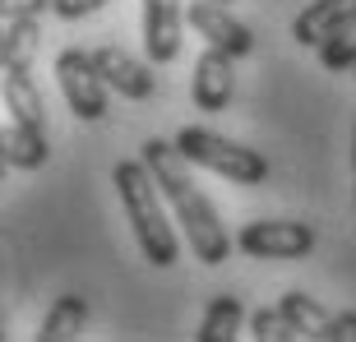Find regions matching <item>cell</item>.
Returning <instances> with one entry per match:
<instances>
[{"instance_id": "cell-1", "label": "cell", "mask_w": 356, "mask_h": 342, "mask_svg": "<svg viewBox=\"0 0 356 342\" xmlns=\"http://www.w3.org/2000/svg\"><path fill=\"white\" fill-rule=\"evenodd\" d=\"M144 162H148V171L158 176L167 204H172L176 222H181L185 241H190V254H195L199 263H209V268H213V263H222L227 250H232V236H227L218 209L209 204V195L195 185V176H190V158L176 148V139H148V144H144Z\"/></svg>"}, {"instance_id": "cell-2", "label": "cell", "mask_w": 356, "mask_h": 342, "mask_svg": "<svg viewBox=\"0 0 356 342\" xmlns=\"http://www.w3.org/2000/svg\"><path fill=\"white\" fill-rule=\"evenodd\" d=\"M116 195H120V209L130 218V231L139 241V250L153 268H172L181 259V241H176L172 222H167V209H162V185L158 176L148 171V162H116Z\"/></svg>"}, {"instance_id": "cell-3", "label": "cell", "mask_w": 356, "mask_h": 342, "mask_svg": "<svg viewBox=\"0 0 356 342\" xmlns=\"http://www.w3.org/2000/svg\"><path fill=\"white\" fill-rule=\"evenodd\" d=\"M176 148H181L195 167L218 171V176H227L232 185H264L268 181L264 153H254V148L236 144V139H222V134L204 130V125H185V130L176 134Z\"/></svg>"}, {"instance_id": "cell-4", "label": "cell", "mask_w": 356, "mask_h": 342, "mask_svg": "<svg viewBox=\"0 0 356 342\" xmlns=\"http://www.w3.org/2000/svg\"><path fill=\"white\" fill-rule=\"evenodd\" d=\"M56 83H60L70 111H74L79 120H88V125L106 120V111H111V83L102 79V70H97L92 51L70 47V51L56 56Z\"/></svg>"}, {"instance_id": "cell-5", "label": "cell", "mask_w": 356, "mask_h": 342, "mask_svg": "<svg viewBox=\"0 0 356 342\" xmlns=\"http://www.w3.org/2000/svg\"><path fill=\"white\" fill-rule=\"evenodd\" d=\"M236 245L250 259H305V254L315 250V231L305 222H282V218H273V222H245Z\"/></svg>"}, {"instance_id": "cell-6", "label": "cell", "mask_w": 356, "mask_h": 342, "mask_svg": "<svg viewBox=\"0 0 356 342\" xmlns=\"http://www.w3.org/2000/svg\"><path fill=\"white\" fill-rule=\"evenodd\" d=\"M185 24L195 28L209 47H222V51H232V56L254 51V33L241 24V19L227 14L222 0H190V5H185Z\"/></svg>"}, {"instance_id": "cell-7", "label": "cell", "mask_w": 356, "mask_h": 342, "mask_svg": "<svg viewBox=\"0 0 356 342\" xmlns=\"http://www.w3.org/2000/svg\"><path fill=\"white\" fill-rule=\"evenodd\" d=\"M185 0H144V51L153 65H172L181 56Z\"/></svg>"}, {"instance_id": "cell-8", "label": "cell", "mask_w": 356, "mask_h": 342, "mask_svg": "<svg viewBox=\"0 0 356 342\" xmlns=\"http://www.w3.org/2000/svg\"><path fill=\"white\" fill-rule=\"evenodd\" d=\"M92 60H97V70H102V79L111 83V92L125 97V102H144V97H153V88H158L153 65H144L139 56L120 51V47H97Z\"/></svg>"}, {"instance_id": "cell-9", "label": "cell", "mask_w": 356, "mask_h": 342, "mask_svg": "<svg viewBox=\"0 0 356 342\" xmlns=\"http://www.w3.org/2000/svg\"><path fill=\"white\" fill-rule=\"evenodd\" d=\"M232 60L236 56L222 51V47H204V56L195 60V83H190V97H195L199 111H222L232 102V88H236V74H232Z\"/></svg>"}, {"instance_id": "cell-10", "label": "cell", "mask_w": 356, "mask_h": 342, "mask_svg": "<svg viewBox=\"0 0 356 342\" xmlns=\"http://www.w3.org/2000/svg\"><path fill=\"white\" fill-rule=\"evenodd\" d=\"M356 14V0H310L301 14H296V24H291V38L301 42V47H324L333 38V28L347 24Z\"/></svg>"}, {"instance_id": "cell-11", "label": "cell", "mask_w": 356, "mask_h": 342, "mask_svg": "<svg viewBox=\"0 0 356 342\" xmlns=\"http://www.w3.org/2000/svg\"><path fill=\"white\" fill-rule=\"evenodd\" d=\"M5 111H10V120L47 134V102L33 83V70H5Z\"/></svg>"}, {"instance_id": "cell-12", "label": "cell", "mask_w": 356, "mask_h": 342, "mask_svg": "<svg viewBox=\"0 0 356 342\" xmlns=\"http://www.w3.org/2000/svg\"><path fill=\"white\" fill-rule=\"evenodd\" d=\"M0 148H5V162H10V167H19V171H38V167H47V158H51L47 134H42V130H28V125H19V120H10V125H5Z\"/></svg>"}, {"instance_id": "cell-13", "label": "cell", "mask_w": 356, "mask_h": 342, "mask_svg": "<svg viewBox=\"0 0 356 342\" xmlns=\"http://www.w3.org/2000/svg\"><path fill=\"white\" fill-rule=\"evenodd\" d=\"M42 42V24L38 19H5V42H0V60L5 70H33Z\"/></svg>"}, {"instance_id": "cell-14", "label": "cell", "mask_w": 356, "mask_h": 342, "mask_svg": "<svg viewBox=\"0 0 356 342\" xmlns=\"http://www.w3.org/2000/svg\"><path fill=\"white\" fill-rule=\"evenodd\" d=\"M277 305H282V310H287V319L301 329V338H338V315L319 310L305 291H287Z\"/></svg>"}, {"instance_id": "cell-15", "label": "cell", "mask_w": 356, "mask_h": 342, "mask_svg": "<svg viewBox=\"0 0 356 342\" xmlns=\"http://www.w3.org/2000/svg\"><path fill=\"white\" fill-rule=\"evenodd\" d=\"M241 319H245V305H241L236 296H218V301H209L195 338L199 342H232L241 333Z\"/></svg>"}, {"instance_id": "cell-16", "label": "cell", "mask_w": 356, "mask_h": 342, "mask_svg": "<svg viewBox=\"0 0 356 342\" xmlns=\"http://www.w3.org/2000/svg\"><path fill=\"white\" fill-rule=\"evenodd\" d=\"M88 324V305H83V296H60V301L47 310V319H42V342H70L79 338V329Z\"/></svg>"}, {"instance_id": "cell-17", "label": "cell", "mask_w": 356, "mask_h": 342, "mask_svg": "<svg viewBox=\"0 0 356 342\" xmlns=\"http://www.w3.org/2000/svg\"><path fill=\"white\" fill-rule=\"evenodd\" d=\"M319 65L333 70V74H343V70L356 65V14L347 19V24L333 28V38L319 47Z\"/></svg>"}, {"instance_id": "cell-18", "label": "cell", "mask_w": 356, "mask_h": 342, "mask_svg": "<svg viewBox=\"0 0 356 342\" xmlns=\"http://www.w3.org/2000/svg\"><path fill=\"white\" fill-rule=\"evenodd\" d=\"M250 329L259 342H287V338H301V329L287 319V310L282 305H273V310H259V315L250 319Z\"/></svg>"}, {"instance_id": "cell-19", "label": "cell", "mask_w": 356, "mask_h": 342, "mask_svg": "<svg viewBox=\"0 0 356 342\" xmlns=\"http://www.w3.org/2000/svg\"><path fill=\"white\" fill-rule=\"evenodd\" d=\"M102 5H111V0H51V14H60V19H88V14H97Z\"/></svg>"}, {"instance_id": "cell-20", "label": "cell", "mask_w": 356, "mask_h": 342, "mask_svg": "<svg viewBox=\"0 0 356 342\" xmlns=\"http://www.w3.org/2000/svg\"><path fill=\"white\" fill-rule=\"evenodd\" d=\"M47 10H51V0H0L5 19H42Z\"/></svg>"}, {"instance_id": "cell-21", "label": "cell", "mask_w": 356, "mask_h": 342, "mask_svg": "<svg viewBox=\"0 0 356 342\" xmlns=\"http://www.w3.org/2000/svg\"><path fill=\"white\" fill-rule=\"evenodd\" d=\"M352 167H356V134H352Z\"/></svg>"}, {"instance_id": "cell-22", "label": "cell", "mask_w": 356, "mask_h": 342, "mask_svg": "<svg viewBox=\"0 0 356 342\" xmlns=\"http://www.w3.org/2000/svg\"><path fill=\"white\" fill-rule=\"evenodd\" d=\"M222 5H232V0H222Z\"/></svg>"}, {"instance_id": "cell-23", "label": "cell", "mask_w": 356, "mask_h": 342, "mask_svg": "<svg viewBox=\"0 0 356 342\" xmlns=\"http://www.w3.org/2000/svg\"><path fill=\"white\" fill-rule=\"evenodd\" d=\"M352 74H356V65H352Z\"/></svg>"}]
</instances>
